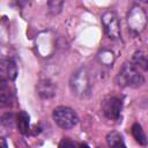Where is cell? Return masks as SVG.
Instances as JSON below:
<instances>
[{"label": "cell", "mask_w": 148, "mask_h": 148, "mask_svg": "<svg viewBox=\"0 0 148 148\" xmlns=\"http://www.w3.org/2000/svg\"><path fill=\"white\" fill-rule=\"evenodd\" d=\"M133 62L145 71H148V52L138 51L133 56Z\"/></svg>", "instance_id": "4fadbf2b"}, {"label": "cell", "mask_w": 148, "mask_h": 148, "mask_svg": "<svg viewBox=\"0 0 148 148\" xmlns=\"http://www.w3.org/2000/svg\"><path fill=\"white\" fill-rule=\"evenodd\" d=\"M29 125H30V117L27 112L21 111L16 116V126L20 133L28 134L29 133Z\"/></svg>", "instance_id": "30bf717a"}, {"label": "cell", "mask_w": 148, "mask_h": 148, "mask_svg": "<svg viewBox=\"0 0 148 148\" xmlns=\"http://www.w3.org/2000/svg\"><path fill=\"white\" fill-rule=\"evenodd\" d=\"M58 148H77V146H76V143H75L73 140H71L69 138H64V139L59 142Z\"/></svg>", "instance_id": "2e32d148"}, {"label": "cell", "mask_w": 148, "mask_h": 148, "mask_svg": "<svg viewBox=\"0 0 148 148\" xmlns=\"http://www.w3.org/2000/svg\"><path fill=\"white\" fill-rule=\"evenodd\" d=\"M106 142L109 148H126L121 134L117 131H112L106 135Z\"/></svg>", "instance_id": "9c48e42d"}, {"label": "cell", "mask_w": 148, "mask_h": 148, "mask_svg": "<svg viewBox=\"0 0 148 148\" xmlns=\"http://www.w3.org/2000/svg\"><path fill=\"white\" fill-rule=\"evenodd\" d=\"M131 131H132L133 138L135 139V141L139 145H142V146L147 145V136H146V134H145V132H143V130H142V127H141L140 124H138V123L133 124Z\"/></svg>", "instance_id": "7c38bea8"}, {"label": "cell", "mask_w": 148, "mask_h": 148, "mask_svg": "<svg viewBox=\"0 0 148 148\" xmlns=\"http://www.w3.org/2000/svg\"><path fill=\"white\" fill-rule=\"evenodd\" d=\"M145 79L136 67L131 62H125L116 76V83L120 87L136 88L143 83Z\"/></svg>", "instance_id": "6da1fadb"}, {"label": "cell", "mask_w": 148, "mask_h": 148, "mask_svg": "<svg viewBox=\"0 0 148 148\" xmlns=\"http://www.w3.org/2000/svg\"><path fill=\"white\" fill-rule=\"evenodd\" d=\"M79 148H90V147H89L87 143H81V145L79 146Z\"/></svg>", "instance_id": "ac0fdd59"}, {"label": "cell", "mask_w": 148, "mask_h": 148, "mask_svg": "<svg viewBox=\"0 0 148 148\" xmlns=\"http://www.w3.org/2000/svg\"><path fill=\"white\" fill-rule=\"evenodd\" d=\"M47 6H49V9H50L51 13L58 14L62 9L64 2L62 1H58V0H52V1H49L47 2Z\"/></svg>", "instance_id": "9a60e30c"}, {"label": "cell", "mask_w": 148, "mask_h": 148, "mask_svg": "<svg viewBox=\"0 0 148 148\" xmlns=\"http://www.w3.org/2000/svg\"><path fill=\"white\" fill-rule=\"evenodd\" d=\"M0 102H1V106H9L13 102V95L9 91V89H7V83H6V80L3 77L1 79Z\"/></svg>", "instance_id": "8fae6325"}, {"label": "cell", "mask_w": 148, "mask_h": 148, "mask_svg": "<svg viewBox=\"0 0 148 148\" xmlns=\"http://www.w3.org/2000/svg\"><path fill=\"white\" fill-rule=\"evenodd\" d=\"M52 116H53L54 123L64 130L73 128L79 121V117H77L76 112L73 109L68 108V106H58V108H56Z\"/></svg>", "instance_id": "3957f363"}, {"label": "cell", "mask_w": 148, "mask_h": 148, "mask_svg": "<svg viewBox=\"0 0 148 148\" xmlns=\"http://www.w3.org/2000/svg\"><path fill=\"white\" fill-rule=\"evenodd\" d=\"M123 109V102L116 96H109L102 102V112L103 114L111 120H117L120 117Z\"/></svg>", "instance_id": "277c9868"}, {"label": "cell", "mask_w": 148, "mask_h": 148, "mask_svg": "<svg viewBox=\"0 0 148 148\" xmlns=\"http://www.w3.org/2000/svg\"><path fill=\"white\" fill-rule=\"evenodd\" d=\"M36 90L40 98L49 99L56 95L57 89H56V84L50 79H42L36 84Z\"/></svg>", "instance_id": "52a82bcc"}, {"label": "cell", "mask_w": 148, "mask_h": 148, "mask_svg": "<svg viewBox=\"0 0 148 148\" xmlns=\"http://www.w3.org/2000/svg\"><path fill=\"white\" fill-rule=\"evenodd\" d=\"M1 148H7V142L5 138H1Z\"/></svg>", "instance_id": "e0dca14e"}, {"label": "cell", "mask_w": 148, "mask_h": 148, "mask_svg": "<svg viewBox=\"0 0 148 148\" xmlns=\"http://www.w3.org/2000/svg\"><path fill=\"white\" fill-rule=\"evenodd\" d=\"M16 75H17V67L15 61L12 59L2 61V77L6 76L8 80L13 81L16 79Z\"/></svg>", "instance_id": "ba28073f"}, {"label": "cell", "mask_w": 148, "mask_h": 148, "mask_svg": "<svg viewBox=\"0 0 148 148\" xmlns=\"http://www.w3.org/2000/svg\"><path fill=\"white\" fill-rule=\"evenodd\" d=\"M71 89L74 95L86 98L91 92V82L89 77V73L86 68H80L75 73H73L69 81Z\"/></svg>", "instance_id": "7a4b0ae2"}, {"label": "cell", "mask_w": 148, "mask_h": 148, "mask_svg": "<svg viewBox=\"0 0 148 148\" xmlns=\"http://www.w3.org/2000/svg\"><path fill=\"white\" fill-rule=\"evenodd\" d=\"M16 121V117L12 112H7L1 117V124L5 127H13L14 123Z\"/></svg>", "instance_id": "5bb4252c"}, {"label": "cell", "mask_w": 148, "mask_h": 148, "mask_svg": "<svg viewBox=\"0 0 148 148\" xmlns=\"http://www.w3.org/2000/svg\"><path fill=\"white\" fill-rule=\"evenodd\" d=\"M102 23L104 25V30L109 38L117 39L120 37V28L117 15L112 10H106L102 15Z\"/></svg>", "instance_id": "5b68a950"}, {"label": "cell", "mask_w": 148, "mask_h": 148, "mask_svg": "<svg viewBox=\"0 0 148 148\" xmlns=\"http://www.w3.org/2000/svg\"><path fill=\"white\" fill-rule=\"evenodd\" d=\"M146 22L147 20L143 9L139 6H133L128 12V16H127V23L130 29L134 32H140L145 28Z\"/></svg>", "instance_id": "8992f818"}]
</instances>
